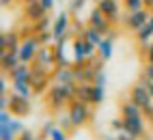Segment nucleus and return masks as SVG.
I'll use <instances>...</instances> for the list:
<instances>
[{
    "instance_id": "1",
    "label": "nucleus",
    "mask_w": 153,
    "mask_h": 140,
    "mask_svg": "<svg viewBox=\"0 0 153 140\" xmlns=\"http://www.w3.org/2000/svg\"><path fill=\"white\" fill-rule=\"evenodd\" d=\"M76 99V82L74 84H58L54 82L48 91V101L54 110H60V108H67L71 101Z\"/></svg>"
},
{
    "instance_id": "2",
    "label": "nucleus",
    "mask_w": 153,
    "mask_h": 140,
    "mask_svg": "<svg viewBox=\"0 0 153 140\" xmlns=\"http://www.w3.org/2000/svg\"><path fill=\"white\" fill-rule=\"evenodd\" d=\"M24 132V123L9 110H0V140H17Z\"/></svg>"
},
{
    "instance_id": "3",
    "label": "nucleus",
    "mask_w": 153,
    "mask_h": 140,
    "mask_svg": "<svg viewBox=\"0 0 153 140\" xmlns=\"http://www.w3.org/2000/svg\"><path fill=\"white\" fill-rule=\"evenodd\" d=\"M67 114L71 116V121H74L76 127H82V125H86L91 121L93 110H91V104L80 101V99H74V101L67 106Z\"/></svg>"
},
{
    "instance_id": "4",
    "label": "nucleus",
    "mask_w": 153,
    "mask_h": 140,
    "mask_svg": "<svg viewBox=\"0 0 153 140\" xmlns=\"http://www.w3.org/2000/svg\"><path fill=\"white\" fill-rule=\"evenodd\" d=\"M129 99H134V101L142 108V112H145V114H149L151 110H153V97H151V91H149V86H147L145 80L131 86Z\"/></svg>"
},
{
    "instance_id": "5",
    "label": "nucleus",
    "mask_w": 153,
    "mask_h": 140,
    "mask_svg": "<svg viewBox=\"0 0 153 140\" xmlns=\"http://www.w3.org/2000/svg\"><path fill=\"white\" fill-rule=\"evenodd\" d=\"M86 26H93V28H97V30L104 33V37H112V39H114V24L104 15V11H101L99 7H95L93 11L88 13Z\"/></svg>"
},
{
    "instance_id": "6",
    "label": "nucleus",
    "mask_w": 153,
    "mask_h": 140,
    "mask_svg": "<svg viewBox=\"0 0 153 140\" xmlns=\"http://www.w3.org/2000/svg\"><path fill=\"white\" fill-rule=\"evenodd\" d=\"M151 15H153V11H151V9H147V7L140 9V11H134V13L127 11V15L123 17V26L127 28V30H131V33H138L140 28L151 19Z\"/></svg>"
},
{
    "instance_id": "7",
    "label": "nucleus",
    "mask_w": 153,
    "mask_h": 140,
    "mask_svg": "<svg viewBox=\"0 0 153 140\" xmlns=\"http://www.w3.org/2000/svg\"><path fill=\"white\" fill-rule=\"evenodd\" d=\"M39 50H41V43H39L37 35H30V37L22 39V43H19V58H22V63L33 65V61L39 54Z\"/></svg>"
},
{
    "instance_id": "8",
    "label": "nucleus",
    "mask_w": 153,
    "mask_h": 140,
    "mask_svg": "<svg viewBox=\"0 0 153 140\" xmlns=\"http://www.w3.org/2000/svg\"><path fill=\"white\" fill-rule=\"evenodd\" d=\"M33 67H35V71H39V73H48V76H50V69L56 67L54 50H50L48 45H41V50H39L37 58L33 61Z\"/></svg>"
},
{
    "instance_id": "9",
    "label": "nucleus",
    "mask_w": 153,
    "mask_h": 140,
    "mask_svg": "<svg viewBox=\"0 0 153 140\" xmlns=\"http://www.w3.org/2000/svg\"><path fill=\"white\" fill-rule=\"evenodd\" d=\"M30 110H33V104H30V99H24L19 97L15 93H11V101H9V112H11L13 116H26L30 114Z\"/></svg>"
},
{
    "instance_id": "10",
    "label": "nucleus",
    "mask_w": 153,
    "mask_h": 140,
    "mask_svg": "<svg viewBox=\"0 0 153 140\" xmlns=\"http://www.w3.org/2000/svg\"><path fill=\"white\" fill-rule=\"evenodd\" d=\"M97 7L104 11V15L110 19L112 24L123 22V19H121V2H119V0H101Z\"/></svg>"
},
{
    "instance_id": "11",
    "label": "nucleus",
    "mask_w": 153,
    "mask_h": 140,
    "mask_svg": "<svg viewBox=\"0 0 153 140\" xmlns=\"http://www.w3.org/2000/svg\"><path fill=\"white\" fill-rule=\"evenodd\" d=\"M52 33H54L56 39L67 37V33H71V24H69V13L67 11H63V13L56 15L54 24H52Z\"/></svg>"
},
{
    "instance_id": "12",
    "label": "nucleus",
    "mask_w": 153,
    "mask_h": 140,
    "mask_svg": "<svg viewBox=\"0 0 153 140\" xmlns=\"http://www.w3.org/2000/svg\"><path fill=\"white\" fill-rule=\"evenodd\" d=\"M24 15H26L28 22L35 24V22H39L41 17L48 15V9L39 2V0H37V2H28V4H24Z\"/></svg>"
},
{
    "instance_id": "13",
    "label": "nucleus",
    "mask_w": 153,
    "mask_h": 140,
    "mask_svg": "<svg viewBox=\"0 0 153 140\" xmlns=\"http://www.w3.org/2000/svg\"><path fill=\"white\" fill-rule=\"evenodd\" d=\"M0 58H2V69H4V73L13 71V69L22 63V58H19V47L7 50V52H0Z\"/></svg>"
},
{
    "instance_id": "14",
    "label": "nucleus",
    "mask_w": 153,
    "mask_h": 140,
    "mask_svg": "<svg viewBox=\"0 0 153 140\" xmlns=\"http://www.w3.org/2000/svg\"><path fill=\"white\" fill-rule=\"evenodd\" d=\"M88 63V54H86V41L82 35H78L74 39V65H84Z\"/></svg>"
},
{
    "instance_id": "15",
    "label": "nucleus",
    "mask_w": 153,
    "mask_h": 140,
    "mask_svg": "<svg viewBox=\"0 0 153 140\" xmlns=\"http://www.w3.org/2000/svg\"><path fill=\"white\" fill-rule=\"evenodd\" d=\"M11 82H30V78H33V69H30L28 63H19L13 71L7 73Z\"/></svg>"
},
{
    "instance_id": "16",
    "label": "nucleus",
    "mask_w": 153,
    "mask_h": 140,
    "mask_svg": "<svg viewBox=\"0 0 153 140\" xmlns=\"http://www.w3.org/2000/svg\"><path fill=\"white\" fill-rule=\"evenodd\" d=\"M121 114H123V119H138L145 112H142V108L134 101V99H125V101L121 104Z\"/></svg>"
},
{
    "instance_id": "17",
    "label": "nucleus",
    "mask_w": 153,
    "mask_h": 140,
    "mask_svg": "<svg viewBox=\"0 0 153 140\" xmlns=\"http://www.w3.org/2000/svg\"><path fill=\"white\" fill-rule=\"evenodd\" d=\"M30 86H33L35 95H41L45 91H50L48 88V73H39L33 69V78H30Z\"/></svg>"
},
{
    "instance_id": "18",
    "label": "nucleus",
    "mask_w": 153,
    "mask_h": 140,
    "mask_svg": "<svg viewBox=\"0 0 153 140\" xmlns=\"http://www.w3.org/2000/svg\"><path fill=\"white\" fill-rule=\"evenodd\" d=\"M54 82H58V84H74L76 82V71L71 67H56Z\"/></svg>"
},
{
    "instance_id": "19",
    "label": "nucleus",
    "mask_w": 153,
    "mask_h": 140,
    "mask_svg": "<svg viewBox=\"0 0 153 140\" xmlns=\"http://www.w3.org/2000/svg\"><path fill=\"white\" fill-rule=\"evenodd\" d=\"M125 121V129L129 134H134L136 138H142L145 136V119L138 116V119H123Z\"/></svg>"
},
{
    "instance_id": "20",
    "label": "nucleus",
    "mask_w": 153,
    "mask_h": 140,
    "mask_svg": "<svg viewBox=\"0 0 153 140\" xmlns=\"http://www.w3.org/2000/svg\"><path fill=\"white\" fill-rule=\"evenodd\" d=\"M19 35L17 33H2V37H0V52H7V50H15V47H19Z\"/></svg>"
},
{
    "instance_id": "21",
    "label": "nucleus",
    "mask_w": 153,
    "mask_h": 140,
    "mask_svg": "<svg viewBox=\"0 0 153 140\" xmlns=\"http://www.w3.org/2000/svg\"><path fill=\"white\" fill-rule=\"evenodd\" d=\"M112 52H114V39H112V37H104L101 43L97 45V54L104 58V61H110Z\"/></svg>"
},
{
    "instance_id": "22",
    "label": "nucleus",
    "mask_w": 153,
    "mask_h": 140,
    "mask_svg": "<svg viewBox=\"0 0 153 140\" xmlns=\"http://www.w3.org/2000/svg\"><path fill=\"white\" fill-rule=\"evenodd\" d=\"M11 93H15V95H19V97H24V99H30V97L35 95L30 82H11Z\"/></svg>"
},
{
    "instance_id": "23",
    "label": "nucleus",
    "mask_w": 153,
    "mask_h": 140,
    "mask_svg": "<svg viewBox=\"0 0 153 140\" xmlns=\"http://www.w3.org/2000/svg\"><path fill=\"white\" fill-rule=\"evenodd\" d=\"M134 35H136V41H138L140 45L151 43V41H153V24H151V22H147V24L142 26L138 33H134Z\"/></svg>"
},
{
    "instance_id": "24",
    "label": "nucleus",
    "mask_w": 153,
    "mask_h": 140,
    "mask_svg": "<svg viewBox=\"0 0 153 140\" xmlns=\"http://www.w3.org/2000/svg\"><path fill=\"white\" fill-rule=\"evenodd\" d=\"M80 35H82V37L86 39V41L95 43V45H99V43H101V39H104V33H101V30H97V28H93V26H84Z\"/></svg>"
},
{
    "instance_id": "25",
    "label": "nucleus",
    "mask_w": 153,
    "mask_h": 140,
    "mask_svg": "<svg viewBox=\"0 0 153 140\" xmlns=\"http://www.w3.org/2000/svg\"><path fill=\"white\" fill-rule=\"evenodd\" d=\"M91 93H93V84L91 82H82L76 86V99H80V101L91 104Z\"/></svg>"
},
{
    "instance_id": "26",
    "label": "nucleus",
    "mask_w": 153,
    "mask_h": 140,
    "mask_svg": "<svg viewBox=\"0 0 153 140\" xmlns=\"http://www.w3.org/2000/svg\"><path fill=\"white\" fill-rule=\"evenodd\" d=\"M104 99H106V88L93 84V93H91V106H99V104H104Z\"/></svg>"
},
{
    "instance_id": "27",
    "label": "nucleus",
    "mask_w": 153,
    "mask_h": 140,
    "mask_svg": "<svg viewBox=\"0 0 153 140\" xmlns=\"http://www.w3.org/2000/svg\"><path fill=\"white\" fill-rule=\"evenodd\" d=\"M35 35H37V39H39V43H41V45H50V43L56 41V37H54L52 30H43V33H35Z\"/></svg>"
},
{
    "instance_id": "28",
    "label": "nucleus",
    "mask_w": 153,
    "mask_h": 140,
    "mask_svg": "<svg viewBox=\"0 0 153 140\" xmlns=\"http://www.w3.org/2000/svg\"><path fill=\"white\" fill-rule=\"evenodd\" d=\"M123 7L127 9L129 13H134V11L145 9V0H123Z\"/></svg>"
},
{
    "instance_id": "29",
    "label": "nucleus",
    "mask_w": 153,
    "mask_h": 140,
    "mask_svg": "<svg viewBox=\"0 0 153 140\" xmlns=\"http://www.w3.org/2000/svg\"><path fill=\"white\" fill-rule=\"evenodd\" d=\"M58 127H63L65 132H69V129H76V125H74V121H71V116L69 114H63V116H58Z\"/></svg>"
},
{
    "instance_id": "30",
    "label": "nucleus",
    "mask_w": 153,
    "mask_h": 140,
    "mask_svg": "<svg viewBox=\"0 0 153 140\" xmlns=\"http://www.w3.org/2000/svg\"><path fill=\"white\" fill-rule=\"evenodd\" d=\"M84 4H86V0H71V2H69V13L71 15H78L84 9Z\"/></svg>"
},
{
    "instance_id": "31",
    "label": "nucleus",
    "mask_w": 153,
    "mask_h": 140,
    "mask_svg": "<svg viewBox=\"0 0 153 140\" xmlns=\"http://www.w3.org/2000/svg\"><path fill=\"white\" fill-rule=\"evenodd\" d=\"M43 30H52L50 28V17H41L39 22H35V33H43Z\"/></svg>"
},
{
    "instance_id": "32",
    "label": "nucleus",
    "mask_w": 153,
    "mask_h": 140,
    "mask_svg": "<svg viewBox=\"0 0 153 140\" xmlns=\"http://www.w3.org/2000/svg\"><path fill=\"white\" fill-rule=\"evenodd\" d=\"M48 138H50V140H67V134H65V129H63V127H58V125H56L52 132H50Z\"/></svg>"
},
{
    "instance_id": "33",
    "label": "nucleus",
    "mask_w": 153,
    "mask_h": 140,
    "mask_svg": "<svg viewBox=\"0 0 153 140\" xmlns=\"http://www.w3.org/2000/svg\"><path fill=\"white\" fill-rule=\"evenodd\" d=\"M110 129H112L114 134L123 132V129H125V121H123V116H121V119H112V121H110Z\"/></svg>"
},
{
    "instance_id": "34",
    "label": "nucleus",
    "mask_w": 153,
    "mask_h": 140,
    "mask_svg": "<svg viewBox=\"0 0 153 140\" xmlns=\"http://www.w3.org/2000/svg\"><path fill=\"white\" fill-rule=\"evenodd\" d=\"M56 125H58V123L54 121V119H50V121H48V123L41 127V136H43V138H48V136H50V132H52V129H54Z\"/></svg>"
},
{
    "instance_id": "35",
    "label": "nucleus",
    "mask_w": 153,
    "mask_h": 140,
    "mask_svg": "<svg viewBox=\"0 0 153 140\" xmlns=\"http://www.w3.org/2000/svg\"><path fill=\"white\" fill-rule=\"evenodd\" d=\"M106 80H108L106 71H104V69H99L97 76H95V80H93V84H97V86H106Z\"/></svg>"
},
{
    "instance_id": "36",
    "label": "nucleus",
    "mask_w": 153,
    "mask_h": 140,
    "mask_svg": "<svg viewBox=\"0 0 153 140\" xmlns=\"http://www.w3.org/2000/svg\"><path fill=\"white\" fill-rule=\"evenodd\" d=\"M117 140H138V138H136L134 134H129L127 129H123V132H119V134H117Z\"/></svg>"
},
{
    "instance_id": "37",
    "label": "nucleus",
    "mask_w": 153,
    "mask_h": 140,
    "mask_svg": "<svg viewBox=\"0 0 153 140\" xmlns=\"http://www.w3.org/2000/svg\"><path fill=\"white\" fill-rule=\"evenodd\" d=\"M142 78H147V80H151V82H153V63H149V65L145 67V71H142Z\"/></svg>"
},
{
    "instance_id": "38",
    "label": "nucleus",
    "mask_w": 153,
    "mask_h": 140,
    "mask_svg": "<svg viewBox=\"0 0 153 140\" xmlns=\"http://www.w3.org/2000/svg\"><path fill=\"white\" fill-rule=\"evenodd\" d=\"M17 140H37V138H35V134H33V132H28V129H24V132L19 134V138H17Z\"/></svg>"
},
{
    "instance_id": "39",
    "label": "nucleus",
    "mask_w": 153,
    "mask_h": 140,
    "mask_svg": "<svg viewBox=\"0 0 153 140\" xmlns=\"http://www.w3.org/2000/svg\"><path fill=\"white\" fill-rule=\"evenodd\" d=\"M39 2H41L45 9H48V11H52V9H54V2H56V0H39Z\"/></svg>"
},
{
    "instance_id": "40",
    "label": "nucleus",
    "mask_w": 153,
    "mask_h": 140,
    "mask_svg": "<svg viewBox=\"0 0 153 140\" xmlns=\"http://www.w3.org/2000/svg\"><path fill=\"white\" fill-rule=\"evenodd\" d=\"M147 61H149V63H153V41L147 45Z\"/></svg>"
},
{
    "instance_id": "41",
    "label": "nucleus",
    "mask_w": 153,
    "mask_h": 140,
    "mask_svg": "<svg viewBox=\"0 0 153 140\" xmlns=\"http://www.w3.org/2000/svg\"><path fill=\"white\" fill-rule=\"evenodd\" d=\"M142 80H145V82H147V86H149V91H151V97H153V82H151V80H147V78H142Z\"/></svg>"
},
{
    "instance_id": "42",
    "label": "nucleus",
    "mask_w": 153,
    "mask_h": 140,
    "mask_svg": "<svg viewBox=\"0 0 153 140\" xmlns=\"http://www.w3.org/2000/svg\"><path fill=\"white\" fill-rule=\"evenodd\" d=\"M2 93H7V82H4V80L0 82V95H2Z\"/></svg>"
},
{
    "instance_id": "43",
    "label": "nucleus",
    "mask_w": 153,
    "mask_h": 140,
    "mask_svg": "<svg viewBox=\"0 0 153 140\" xmlns=\"http://www.w3.org/2000/svg\"><path fill=\"white\" fill-rule=\"evenodd\" d=\"M11 4H13V0H2V7H4V9H7V7H11Z\"/></svg>"
},
{
    "instance_id": "44",
    "label": "nucleus",
    "mask_w": 153,
    "mask_h": 140,
    "mask_svg": "<svg viewBox=\"0 0 153 140\" xmlns=\"http://www.w3.org/2000/svg\"><path fill=\"white\" fill-rule=\"evenodd\" d=\"M145 7L147 9H153V0H145Z\"/></svg>"
},
{
    "instance_id": "45",
    "label": "nucleus",
    "mask_w": 153,
    "mask_h": 140,
    "mask_svg": "<svg viewBox=\"0 0 153 140\" xmlns=\"http://www.w3.org/2000/svg\"><path fill=\"white\" fill-rule=\"evenodd\" d=\"M147 116H149V119H151V123H153V110H151V112H149V114H147Z\"/></svg>"
},
{
    "instance_id": "46",
    "label": "nucleus",
    "mask_w": 153,
    "mask_h": 140,
    "mask_svg": "<svg viewBox=\"0 0 153 140\" xmlns=\"http://www.w3.org/2000/svg\"><path fill=\"white\" fill-rule=\"evenodd\" d=\"M28 2H37V0H24V4H28Z\"/></svg>"
},
{
    "instance_id": "47",
    "label": "nucleus",
    "mask_w": 153,
    "mask_h": 140,
    "mask_svg": "<svg viewBox=\"0 0 153 140\" xmlns=\"http://www.w3.org/2000/svg\"><path fill=\"white\" fill-rule=\"evenodd\" d=\"M93 2H95V4H99V2H101V0H93Z\"/></svg>"
},
{
    "instance_id": "48",
    "label": "nucleus",
    "mask_w": 153,
    "mask_h": 140,
    "mask_svg": "<svg viewBox=\"0 0 153 140\" xmlns=\"http://www.w3.org/2000/svg\"><path fill=\"white\" fill-rule=\"evenodd\" d=\"M151 11H153V9H151Z\"/></svg>"
}]
</instances>
